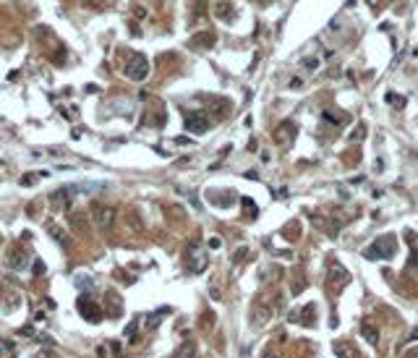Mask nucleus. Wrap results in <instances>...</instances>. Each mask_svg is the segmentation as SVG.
<instances>
[{
    "instance_id": "nucleus-1",
    "label": "nucleus",
    "mask_w": 418,
    "mask_h": 358,
    "mask_svg": "<svg viewBox=\"0 0 418 358\" xmlns=\"http://www.w3.org/2000/svg\"><path fill=\"white\" fill-rule=\"evenodd\" d=\"M398 254V238L395 235H384V238H377L371 246L363 249V256L366 259H392Z\"/></svg>"
},
{
    "instance_id": "nucleus-2",
    "label": "nucleus",
    "mask_w": 418,
    "mask_h": 358,
    "mask_svg": "<svg viewBox=\"0 0 418 358\" xmlns=\"http://www.w3.org/2000/svg\"><path fill=\"white\" fill-rule=\"evenodd\" d=\"M146 74H149V60L141 53H134L126 63V76L134 81H141V79H146Z\"/></svg>"
},
{
    "instance_id": "nucleus-3",
    "label": "nucleus",
    "mask_w": 418,
    "mask_h": 358,
    "mask_svg": "<svg viewBox=\"0 0 418 358\" xmlns=\"http://www.w3.org/2000/svg\"><path fill=\"white\" fill-rule=\"evenodd\" d=\"M89 214H92V222H94L97 230H107L110 225H113V220H115V209L105 207V204H94Z\"/></svg>"
},
{
    "instance_id": "nucleus-4",
    "label": "nucleus",
    "mask_w": 418,
    "mask_h": 358,
    "mask_svg": "<svg viewBox=\"0 0 418 358\" xmlns=\"http://www.w3.org/2000/svg\"><path fill=\"white\" fill-rule=\"evenodd\" d=\"M212 126L209 115L204 113V110H193V113H186V128L191 133H207Z\"/></svg>"
},
{
    "instance_id": "nucleus-5",
    "label": "nucleus",
    "mask_w": 418,
    "mask_h": 358,
    "mask_svg": "<svg viewBox=\"0 0 418 358\" xmlns=\"http://www.w3.org/2000/svg\"><path fill=\"white\" fill-rule=\"evenodd\" d=\"M76 306H79V311H81V317L86 319V322H92V324H97L100 319H102V308L89 298V296H81L79 301H76Z\"/></svg>"
},
{
    "instance_id": "nucleus-6",
    "label": "nucleus",
    "mask_w": 418,
    "mask_h": 358,
    "mask_svg": "<svg viewBox=\"0 0 418 358\" xmlns=\"http://www.w3.org/2000/svg\"><path fill=\"white\" fill-rule=\"evenodd\" d=\"M272 139H275L277 147H285V149H288V147L293 144V139H296V126H293L290 121L280 123V126L275 128V133H272Z\"/></svg>"
},
{
    "instance_id": "nucleus-7",
    "label": "nucleus",
    "mask_w": 418,
    "mask_h": 358,
    "mask_svg": "<svg viewBox=\"0 0 418 358\" xmlns=\"http://www.w3.org/2000/svg\"><path fill=\"white\" fill-rule=\"evenodd\" d=\"M207 264H209V256L204 254V249H199V246H191L188 249V270L193 275H199L207 270Z\"/></svg>"
},
{
    "instance_id": "nucleus-8",
    "label": "nucleus",
    "mask_w": 418,
    "mask_h": 358,
    "mask_svg": "<svg viewBox=\"0 0 418 358\" xmlns=\"http://www.w3.org/2000/svg\"><path fill=\"white\" fill-rule=\"evenodd\" d=\"M272 314H275V306H269L264 298H259L254 303V319H251V324L254 327H264V324L272 319Z\"/></svg>"
},
{
    "instance_id": "nucleus-9",
    "label": "nucleus",
    "mask_w": 418,
    "mask_h": 358,
    "mask_svg": "<svg viewBox=\"0 0 418 358\" xmlns=\"http://www.w3.org/2000/svg\"><path fill=\"white\" fill-rule=\"evenodd\" d=\"M348 270L345 267H340V264H332L329 267V275H327V285H329V290H335V288H342V285H348Z\"/></svg>"
},
{
    "instance_id": "nucleus-10",
    "label": "nucleus",
    "mask_w": 418,
    "mask_h": 358,
    "mask_svg": "<svg viewBox=\"0 0 418 358\" xmlns=\"http://www.w3.org/2000/svg\"><path fill=\"white\" fill-rule=\"evenodd\" d=\"M29 249H24V246H16V249L11 251V256H8V267L11 270H24V267L29 264Z\"/></svg>"
},
{
    "instance_id": "nucleus-11",
    "label": "nucleus",
    "mask_w": 418,
    "mask_h": 358,
    "mask_svg": "<svg viewBox=\"0 0 418 358\" xmlns=\"http://www.w3.org/2000/svg\"><path fill=\"white\" fill-rule=\"evenodd\" d=\"M361 338H366L371 345H377L379 343V327L374 324V319H361Z\"/></svg>"
},
{
    "instance_id": "nucleus-12",
    "label": "nucleus",
    "mask_w": 418,
    "mask_h": 358,
    "mask_svg": "<svg viewBox=\"0 0 418 358\" xmlns=\"http://www.w3.org/2000/svg\"><path fill=\"white\" fill-rule=\"evenodd\" d=\"M73 194H76V186H63V188H58L50 199H53V204H55V207H60V204H63V207H68V204H71V199H73Z\"/></svg>"
},
{
    "instance_id": "nucleus-13",
    "label": "nucleus",
    "mask_w": 418,
    "mask_h": 358,
    "mask_svg": "<svg viewBox=\"0 0 418 358\" xmlns=\"http://www.w3.org/2000/svg\"><path fill=\"white\" fill-rule=\"evenodd\" d=\"M126 228L131 230V233H144V222H141V217H139V212L136 209H128L126 212Z\"/></svg>"
},
{
    "instance_id": "nucleus-14",
    "label": "nucleus",
    "mask_w": 418,
    "mask_h": 358,
    "mask_svg": "<svg viewBox=\"0 0 418 358\" xmlns=\"http://www.w3.org/2000/svg\"><path fill=\"white\" fill-rule=\"evenodd\" d=\"M212 44H214V34H212V32H202V34L191 37V47H196V50L212 47Z\"/></svg>"
},
{
    "instance_id": "nucleus-15",
    "label": "nucleus",
    "mask_w": 418,
    "mask_h": 358,
    "mask_svg": "<svg viewBox=\"0 0 418 358\" xmlns=\"http://www.w3.org/2000/svg\"><path fill=\"white\" fill-rule=\"evenodd\" d=\"M335 353L340 355V358H358V353H356V348L350 345V343H345V340H340V343H335Z\"/></svg>"
},
{
    "instance_id": "nucleus-16",
    "label": "nucleus",
    "mask_w": 418,
    "mask_h": 358,
    "mask_svg": "<svg viewBox=\"0 0 418 358\" xmlns=\"http://www.w3.org/2000/svg\"><path fill=\"white\" fill-rule=\"evenodd\" d=\"M175 358H196V343L193 340H186L178 350H175Z\"/></svg>"
},
{
    "instance_id": "nucleus-17",
    "label": "nucleus",
    "mask_w": 418,
    "mask_h": 358,
    "mask_svg": "<svg viewBox=\"0 0 418 358\" xmlns=\"http://www.w3.org/2000/svg\"><path fill=\"white\" fill-rule=\"evenodd\" d=\"M230 13H233V6L228 3V0H223V3L214 6V16H219V18H230Z\"/></svg>"
},
{
    "instance_id": "nucleus-18",
    "label": "nucleus",
    "mask_w": 418,
    "mask_h": 358,
    "mask_svg": "<svg viewBox=\"0 0 418 358\" xmlns=\"http://www.w3.org/2000/svg\"><path fill=\"white\" fill-rule=\"evenodd\" d=\"M207 196H209L212 204H217V207H230L233 204V196H217V194H207Z\"/></svg>"
},
{
    "instance_id": "nucleus-19",
    "label": "nucleus",
    "mask_w": 418,
    "mask_h": 358,
    "mask_svg": "<svg viewBox=\"0 0 418 358\" xmlns=\"http://www.w3.org/2000/svg\"><path fill=\"white\" fill-rule=\"evenodd\" d=\"M212 324H214V314H212V311H204L202 319H199V327H202L204 332H209V329H212Z\"/></svg>"
},
{
    "instance_id": "nucleus-20",
    "label": "nucleus",
    "mask_w": 418,
    "mask_h": 358,
    "mask_svg": "<svg viewBox=\"0 0 418 358\" xmlns=\"http://www.w3.org/2000/svg\"><path fill=\"white\" fill-rule=\"evenodd\" d=\"M136 327H139V319H134V322L126 327V338H128L131 343H136V340H139V338H136Z\"/></svg>"
},
{
    "instance_id": "nucleus-21",
    "label": "nucleus",
    "mask_w": 418,
    "mask_h": 358,
    "mask_svg": "<svg viewBox=\"0 0 418 358\" xmlns=\"http://www.w3.org/2000/svg\"><path fill=\"white\" fill-rule=\"evenodd\" d=\"M165 311H167V308L157 311V314H152V317H149V322H146V327H149V329H155V327H157V324L162 322V314H165Z\"/></svg>"
},
{
    "instance_id": "nucleus-22",
    "label": "nucleus",
    "mask_w": 418,
    "mask_h": 358,
    "mask_svg": "<svg viewBox=\"0 0 418 358\" xmlns=\"http://www.w3.org/2000/svg\"><path fill=\"white\" fill-rule=\"evenodd\" d=\"M316 65H319V58H303V68L306 71H316Z\"/></svg>"
},
{
    "instance_id": "nucleus-23",
    "label": "nucleus",
    "mask_w": 418,
    "mask_h": 358,
    "mask_svg": "<svg viewBox=\"0 0 418 358\" xmlns=\"http://www.w3.org/2000/svg\"><path fill=\"white\" fill-rule=\"evenodd\" d=\"M243 207H246V214H249V217H254V214L259 212V209L254 207V201H251V199H243Z\"/></svg>"
},
{
    "instance_id": "nucleus-24",
    "label": "nucleus",
    "mask_w": 418,
    "mask_h": 358,
    "mask_svg": "<svg viewBox=\"0 0 418 358\" xmlns=\"http://www.w3.org/2000/svg\"><path fill=\"white\" fill-rule=\"evenodd\" d=\"M209 293H212V298H214V301L223 298V296H219V285H214V282H212V288H209Z\"/></svg>"
},
{
    "instance_id": "nucleus-25",
    "label": "nucleus",
    "mask_w": 418,
    "mask_h": 358,
    "mask_svg": "<svg viewBox=\"0 0 418 358\" xmlns=\"http://www.w3.org/2000/svg\"><path fill=\"white\" fill-rule=\"evenodd\" d=\"M366 136V131L361 128V131H353V133H350V141H356V139H363Z\"/></svg>"
},
{
    "instance_id": "nucleus-26",
    "label": "nucleus",
    "mask_w": 418,
    "mask_h": 358,
    "mask_svg": "<svg viewBox=\"0 0 418 358\" xmlns=\"http://www.w3.org/2000/svg\"><path fill=\"white\" fill-rule=\"evenodd\" d=\"M246 254H249L246 249H238V254H235L233 259H235V261H243V259H246Z\"/></svg>"
},
{
    "instance_id": "nucleus-27",
    "label": "nucleus",
    "mask_w": 418,
    "mask_h": 358,
    "mask_svg": "<svg viewBox=\"0 0 418 358\" xmlns=\"http://www.w3.org/2000/svg\"><path fill=\"white\" fill-rule=\"evenodd\" d=\"M34 272H37V275H45V264H42V261H34Z\"/></svg>"
},
{
    "instance_id": "nucleus-28",
    "label": "nucleus",
    "mask_w": 418,
    "mask_h": 358,
    "mask_svg": "<svg viewBox=\"0 0 418 358\" xmlns=\"http://www.w3.org/2000/svg\"><path fill=\"white\" fill-rule=\"evenodd\" d=\"M219 246H223V241H219V238H209V249H219Z\"/></svg>"
},
{
    "instance_id": "nucleus-29",
    "label": "nucleus",
    "mask_w": 418,
    "mask_h": 358,
    "mask_svg": "<svg viewBox=\"0 0 418 358\" xmlns=\"http://www.w3.org/2000/svg\"><path fill=\"white\" fill-rule=\"evenodd\" d=\"M303 86V81L301 79H296V81H290V89H301Z\"/></svg>"
},
{
    "instance_id": "nucleus-30",
    "label": "nucleus",
    "mask_w": 418,
    "mask_h": 358,
    "mask_svg": "<svg viewBox=\"0 0 418 358\" xmlns=\"http://www.w3.org/2000/svg\"><path fill=\"white\" fill-rule=\"evenodd\" d=\"M264 358H280V355H275V350H267V353H264Z\"/></svg>"
},
{
    "instance_id": "nucleus-31",
    "label": "nucleus",
    "mask_w": 418,
    "mask_h": 358,
    "mask_svg": "<svg viewBox=\"0 0 418 358\" xmlns=\"http://www.w3.org/2000/svg\"><path fill=\"white\" fill-rule=\"evenodd\" d=\"M408 358H418V350H415V353H410V355H408Z\"/></svg>"
}]
</instances>
